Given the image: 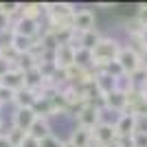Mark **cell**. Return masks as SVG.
<instances>
[{
	"label": "cell",
	"mask_w": 147,
	"mask_h": 147,
	"mask_svg": "<svg viewBox=\"0 0 147 147\" xmlns=\"http://www.w3.org/2000/svg\"><path fill=\"white\" fill-rule=\"evenodd\" d=\"M119 51H121V42L117 37H101L99 44L92 49V70L94 73H103L105 66L117 59Z\"/></svg>",
	"instance_id": "obj_1"
},
{
	"label": "cell",
	"mask_w": 147,
	"mask_h": 147,
	"mask_svg": "<svg viewBox=\"0 0 147 147\" xmlns=\"http://www.w3.org/2000/svg\"><path fill=\"white\" fill-rule=\"evenodd\" d=\"M117 61L119 66H121L123 73H136L138 68H141V55H138V51L134 49V46H121V51H119L117 55Z\"/></svg>",
	"instance_id": "obj_2"
},
{
	"label": "cell",
	"mask_w": 147,
	"mask_h": 147,
	"mask_svg": "<svg viewBox=\"0 0 147 147\" xmlns=\"http://www.w3.org/2000/svg\"><path fill=\"white\" fill-rule=\"evenodd\" d=\"M103 110H99V108H92V105H84L77 114H75V119H77V127H84V129H94L99 125V123L103 121V114H101Z\"/></svg>",
	"instance_id": "obj_3"
},
{
	"label": "cell",
	"mask_w": 147,
	"mask_h": 147,
	"mask_svg": "<svg viewBox=\"0 0 147 147\" xmlns=\"http://www.w3.org/2000/svg\"><path fill=\"white\" fill-rule=\"evenodd\" d=\"M75 64H77V49H75V44H70V42L59 44L55 49V66L66 70V68L75 66Z\"/></svg>",
	"instance_id": "obj_4"
},
{
	"label": "cell",
	"mask_w": 147,
	"mask_h": 147,
	"mask_svg": "<svg viewBox=\"0 0 147 147\" xmlns=\"http://www.w3.org/2000/svg\"><path fill=\"white\" fill-rule=\"evenodd\" d=\"M92 141L99 143V145H110V143L119 141V134H117V127L114 123H108V121H101L97 127L92 129Z\"/></svg>",
	"instance_id": "obj_5"
},
{
	"label": "cell",
	"mask_w": 147,
	"mask_h": 147,
	"mask_svg": "<svg viewBox=\"0 0 147 147\" xmlns=\"http://www.w3.org/2000/svg\"><path fill=\"white\" fill-rule=\"evenodd\" d=\"M114 127H117L119 138H132V134L138 129V119L132 112H123V114H119Z\"/></svg>",
	"instance_id": "obj_6"
},
{
	"label": "cell",
	"mask_w": 147,
	"mask_h": 147,
	"mask_svg": "<svg viewBox=\"0 0 147 147\" xmlns=\"http://www.w3.org/2000/svg\"><path fill=\"white\" fill-rule=\"evenodd\" d=\"M13 33L18 35H24V37H31V40H37L42 35V26L37 20H29V18H18L13 22Z\"/></svg>",
	"instance_id": "obj_7"
},
{
	"label": "cell",
	"mask_w": 147,
	"mask_h": 147,
	"mask_svg": "<svg viewBox=\"0 0 147 147\" xmlns=\"http://www.w3.org/2000/svg\"><path fill=\"white\" fill-rule=\"evenodd\" d=\"M44 11L49 16V20H68L75 16V9L70 2H49V5H44Z\"/></svg>",
	"instance_id": "obj_8"
},
{
	"label": "cell",
	"mask_w": 147,
	"mask_h": 147,
	"mask_svg": "<svg viewBox=\"0 0 147 147\" xmlns=\"http://www.w3.org/2000/svg\"><path fill=\"white\" fill-rule=\"evenodd\" d=\"M73 31L75 33H88L94 31V13L90 9H79L73 16Z\"/></svg>",
	"instance_id": "obj_9"
},
{
	"label": "cell",
	"mask_w": 147,
	"mask_h": 147,
	"mask_svg": "<svg viewBox=\"0 0 147 147\" xmlns=\"http://www.w3.org/2000/svg\"><path fill=\"white\" fill-rule=\"evenodd\" d=\"M13 125L20 129H24V132H29L31 125L35 123L37 114L33 112V108H16V112H13Z\"/></svg>",
	"instance_id": "obj_10"
},
{
	"label": "cell",
	"mask_w": 147,
	"mask_h": 147,
	"mask_svg": "<svg viewBox=\"0 0 147 147\" xmlns=\"http://www.w3.org/2000/svg\"><path fill=\"white\" fill-rule=\"evenodd\" d=\"M0 84L5 88H9V90L18 92L22 90V88H26V81H24V70H20V68H11L9 73L0 79Z\"/></svg>",
	"instance_id": "obj_11"
},
{
	"label": "cell",
	"mask_w": 147,
	"mask_h": 147,
	"mask_svg": "<svg viewBox=\"0 0 147 147\" xmlns=\"http://www.w3.org/2000/svg\"><path fill=\"white\" fill-rule=\"evenodd\" d=\"M94 88H97L103 97H108L110 92L117 90V79L108 73H94Z\"/></svg>",
	"instance_id": "obj_12"
},
{
	"label": "cell",
	"mask_w": 147,
	"mask_h": 147,
	"mask_svg": "<svg viewBox=\"0 0 147 147\" xmlns=\"http://www.w3.org/2000/svg\"><path fill=\"white\" fill-rule=\"evenodd\" d=\"M51 134H53V132H51L49 119H42V117H37L35 123H33L31 129H29V136H31V138H35V141H44V138H49Z\"/></svg>",
	"instance_id": "obj_13"
},
{
	"label": "cell",
	"mask_w": 147,
	"mask_h": 147,
	"mask_svg": "<svg viewBox=\"0 0 147 147\" xmlns=\"http://www.w3.org/2000/svg\"><path fill=\"white\" fill-rule=\"evenodd\" d=\"M105 110H114L119 112V114H123V112L127 110V99H125V94L119 90L110 92L108 97H105Z\"/></svg>",
	"instance_id": "obj_14"
},
{
	"label": "cell",
	"mask_w": 147,
	"mask_h": 147,
	"mask_svg": "<svg viewBox=\"0 0 147 147\" xmlns=\"http://www.w3.org/2000/svg\"><path fill=\"white\" fill-rule=\"evenodd\" d=\"M13 103H16V108H33L37 103V92L22 88V90H18L13 94Z\"/></svg>",
	"instance_id": "obj_15"
},
{
	"label": "cell",
	"mask_w": 147,
	"mask_h": 147,
	"mask_svg": "<svg viewBox=\"0 0 147 147\" xmlns=\"http://www.w3.org/2000/svg\"><path fill=\"white\" fill-rule=\"evenodd\" d=\"M33 44H35V40H31V37H24V35H18V33H13L11 51L16 53V55H26V53H31Z\"/></svg>",
	"instance_id": "obj_16"
},
{
	"label": "cell",
	"mask_w": 147,
	"mask_h": 147,
	"mask_svg": "<svg viewBox=\"0 0 147 147\" xmlns=\"http://www.w3.org/2000/svg\"><path fill=\"white\" fill-rule=\"evenodd\" d=\"M44 5L42 2H26V5H20V16L18 18H29V20H37L40 16H44Z\"/></svg>",
	"instance_id": "obj_17"
},
{
	"label": "cell",
	"mask_w": 147,
	"mask_h": 147,
	"mask_svg": "<svg viewBox=\"0 0 147 147\" xmlns=\"http://www.w3.org/2000/svg\"><path fill=\"white\" fill-rule=\"evenodd\" d=\"M24 81H26V88L29 90H40V88L46 84V79H44V75L40 73V68H33V70H26L24 73Z\"/></svg>",
	"instance_id": "obj_18"
},
{
	"label": "cell",
	"mask_w": 147,
	"mask_h": 147,
	"mask_svg": "<svg viewBox=\"0 0 147 147\" xmlns=\"http://www.w3.org/2000/svg\"><path fill=\"white\" fill-rule=\"evenodd\" d=\"M2 136H5L7 141L11 143V147H22V143L26 141L29 132H24V129H20V127H16V125H11V127L7 129Z\"/></svg>",
	"instance_id": "obj_19"
},
{
	"label": "cell",
	"mask_w": 147,
	"mask_h": 147,
	"mask_svg": "<svg viewBox=\"0 0 147 147\" xmlns=\"http://www.w3.org/2000/svg\"><path fill=\"white\" fill-rule=\"evenodd\" d=\"M33 112L42 119H51V117H57L55 114V108H53V101L51 99H37V103L33 105Z\"/></svg>",
	"instance_id": "obj_20"
},
{
	"label": "cell",
	"mask_w": 147,
	"mask_h": 147,
	"mask_svg": "<svg viewBox=\"0 0 147 147\" xmlns=\"http://www.w3.org/2000/svg\"><path fill=\"white\" fill-rule=\"evenodd\" d=\"M70 141L77 147H88L92 143V132L90 129H84V127H75L70 132Z\"/></svg>",
	"instance_id": "obj_21"
},
{
	"label": "cell",
	"mask_w": 147,
	"mask_h": 147,
	"mask_svg": "<svg viewBox=\"0 0 147 147\" xmlns=\"http://www.w3.org/2000/svg\"><path fill=\"white\" fill-rule=\"evenodd\" d=\"M134 81H132V77H129L127 73H123L121 77H117V90L123 92V94H127L129 90H134Z\"/></svg>",
	"instance_id": "obj_22"
},
{
	"label": "cell",
	"mask_w": 147,
	"mask_h": 147,
	"mask_svg": "<svg viewBox=\"0 0 147 147\" xmlns=\"http://www.w3.org/2000/svg\"><path fill=\"white\" fill-rule=\"evenodd\" d=\"M134 40V49L141 53L143 49H147V24H143L141 26V31H138V35L136 37H132Z\"/></svg>",
	"instance_id": "obj_23"
},
{
	"label": "cell",
	"mask_w": 147,
	"mask_h": 147,
	"mask_svg": "<svg viewBox=\"0 0 147 147\" xmlns=\"http://www.w3.org/2000/svg\"><path fill=\"white\" fill-rule=\"evenodd\" d=\"M11 40H13V29L0 33V53H5V51L11 49Z\"/></svg>",
	"instance_id": "obj_24"
},
{
	"label": "cell",
	"mask_w": 147,
	"mask_h": 147,
	"mask_svg": "<svg viewBox=\"0 0 147 147\" xmlns=\"http://www.w3.org/2000/svg\"><path fill=\"white\" fill-rule=\"evenodd\" d=\"M132 145L134 147H147V129H136L132 134Z\"/></svg>",
	"instance_id": "obj_25"
},
{
	"label": "cell",
	"mask_w": 147,
	"mask_h": 147,
	"mask_svg": "<svg viewBox=\"0 0 147 147\" xmlns=\"http://www.w3.org/2000/svg\"><path fill=\"white\" fill-rule=\"evenodd\" d=\"M13 94H16L13 90H9V88H5L2 84H0V105L13 103Z\"/></svg>",
	"instance_id": "obj_26"
},
{
	"label": "cell",
	"mask_w": 147,
	"mask_h": 147,
	"mask_svg": "<svg viewBox=\"0 0 147 147\" xmlns=\"http://www.w3.org/2000/svg\"><path fill=\"white\" fill-rule=\"evenodd\" d=\"M9 29H13V18L9 13L0 11V33H2V31H9Z\"/></svg>",
	"instance_id": "obj_27"
},
{
	"label": "cell",
	"mask_w": 147,
	"mask_h": 147,
	"mask_svg": "<svg viewBox=\"0 0 147 147\" xmlns=\"http://www.w3.org/2000/svg\"><path fill=\"white\" fill-rule=\"evenodd\" d=\"M64 145V141L61 138H57V136L51 134L49 138H44V141H40V147H61Z\"/></svg>",
	"instance_id": "obj_28"
},
{
	"label": "cell",
	"mask_w": 147,
	"mask_h": 147,
	"mask_svg": "<svg viewBox=\"0 0 147 147\" xmlns=\"http://www.w3.org/2000/svg\"><path fill=\"white\" fill-rule=\"evenodd\" d=\"M136 22L138 24H147V5H138V9H136Z\"/></svg>",
	"instance_id": "obj_29"
},
{
	"label": "cell",
	"mask_w": 147,
	"mask_h": 147,
	"mask_svg": "<svg viewBox=\"0 0 147 147\" xmlns=\"http://www.w3.org/2000/svg\"><path fill=\"white\" fill-rule=\"evenodd\" d=\"M11 61H9V59H5V57H2V55H0V79H2V77H5V75L7 73H9V70H11Z\"/></svg>",
	"instance_id": "obj_30"
},
{
	"label": "cell",
	"mask_w": 147,
	"mask_h": 147,
	"mask_svg": "<svg viewBox=\"0 0 147 147\" xmlns=\"http://www.w3.org/2000/svg\"><path fill=\"white\" fill-rule=\"evenodd\" d=\"M22 147H40V141H35V138H31V136H26V141L22 143Z\"/></svg>",
	"instance_id": "obj_31"
},
{
	"label": "cell",
	"mask_w": 147,
	"mask_h": 147,
	"mask_svg": "<svg viewBox=\"0 0 147 147\" xmlns=\"http://www.w3.org/2000/svg\"><path fill=\"white\" fill-rule=\"evenodd\" d=\"M138 55H141V66H143V68H147V49H143Z\"/></svg>",
	"instance_id": "obj_32"
},
{
	"label": "cell",
	"mask_w": 147,
	"mask_h": 147,
	"mask_svg": "<svg viewBox=\"0 0 147 147\" xmlns=\"http://www.w3.org/2000/svg\"><path fill=\"white\" fill-rule=\"evenodd\" d=\"M0 147H11V143L7 141L5 136H0Z\"/></svg>",
	"instance_id": "obj_33"
},
{
	"label": "cell",
	"mask_w": 147,
	"mask_h": 147,
	"mask_svg": "<svg viewBox=\"0 0 147 147\" xmlns=\"http://www.w3.org/2000/svg\"><path fill=\"white\" fill-rule=\"evenodd\" d=\"M61 147H77V145H75V143L68 138V141H64V145H61Z\"/></svg>",
	"instance_id": "obj_34"
},
{
	"label": "cell",
	"mask_w": 147,
	"mask_h": 147,
	"mask_svg": "<svg viewBox=\"0 0 147 147\" xmlns=\"http://www.w3.org/2000/svg\"><path fill=\"white\" fill-rule=\"evenodd\" d=\"M2 129H5V123H2V117H0V136L5 134V132H2Z\"/></svg>",
	"instance_id": "obj_35"
},
{
	"label": "cell",
	"mask_w": 147,
	"mask_h": 147,
	"mask_svg": "<svg viewBox=\"0 0 147 147\" xmlns=\"http://www.w3.org/2000/svg\"><path fill=\"white\" fill-rule=\"evenodd\" d=\"M105 147H121V145H119V141H114V143H110V145H105Z\"/></svg>",
	"instance_id": "obj_36"
},
{
	"label": "cell",
	"mask_w": 147,
	"mask_h": 147,
	"mask_svg": "<svg viewBox=\"0 0 147 147\" xmlns=\"http://www.w3.org/2000/svg\"><path fill=\"white\" fill-rule=\"evenodd\" d=\"M141 90L145 92V97H147V81H145V84H143V86H141Z\"/></svg>",
	"instance_id": "obj_37"
},
{
	"label": "cell",
	"mask_w": 147,
	"mask_h": 147,
	"mask_svg": "<svg viewBox=\"0 0 147 147\" xmlns=\"http://www.w3.org/2000/svg\"><path fill=\"white\" fill-rule=\"evenodd\" d=\"M88 147H103V145H99V143H94V141H92V143H90Z\"/></svg>",
	"instance_id": "obj_38"
},
{
	"label": "cell",
	"mask_w": 147,
	"mask_h": 147,
	"mask_svg": "<svg viewBox=\"0 0 147 147\" xmlns=\"http://www.w3.org/2000/svg\"><path fill=\"white\" fill-rule=\"evenodd\" d=\"M0 108H2V105H0Z\"/></svg>",
	"instance_id": "obj_39"
}]
</instances>
